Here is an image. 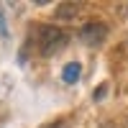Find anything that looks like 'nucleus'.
<instances>
[{
	"instance_id": "nucleus-1",
	"label": "nucleus",
	"mask_w": 128,
	"mask_h": 128,
	"mask_svg": "<svg viewBox=\"0 0 128 128\" xmlns=\"http://www.w3.org/2000/svg\"><path fill=\"white\" fill-rule=\"evenodd\" d=\"M67 41H69V36L59 26H38V49L44 56L56 54L59 49L67 46Z\"/></svg>"
},
{
	"instance_id": "nucleus-2",
	"label": "nucleus",
	"mask_w": 128,
	"mask_h": 128,
	"mask_svg": "<svg viewBox=\"0 0 128 128\" xmlns=\"http://www.w3.org/2000/svg\"><path fill=\"white\" fill-rule=\"evenodd\" d=\"M105 36H108V26H105L102 20H90V23H84L80 28V38L87 46H100L105 41Z\"/></svg>"
},
{
	"instance_id": "nucleus-3",
	"label": "nucleus",
	"mask_w": 128,
	"mask_h": 128,
	"mask_svg": "<svg viewBox=\"0 0 128 128\" xmlns=\"http://www.w3.org/2000/svg\"><path fill=\"white\" fill-rule=\"evenodd\" d=\"M80 10H82V3H59V8L54 10V16L59 20H72V18L80 16Z\"/></svg>"
},
{
	"instance_id": "nucleus-4",
	"label": "nucleus",
	"mask_w": 128,
	"mask_h": 128,
	"mask_svg": "<svg viewBox=\"0 0 128 128\" xmlns=\"http://www.w3.org/2000/svg\"><path fill=\"white\" fill-rule=\"evenodd\" d=\"M80 74H82V67H80L77 62H69L67 67H64V72H62V80L67 82V84H74V82L80 80Z\"/></svg>"
},
{
	"instance_id": "nucleus-5",
	"label": "nucleus",
	"mask_w": 128,
	"mask_h": 128,
	"mask_svg": "<svg viewBox=\"0 0 128 128\" xmlns=\"http://www.w3.org/2000/svg\"><path fill=\"white\" fill-rule=\"evenodd\" d=\"M0 36H8V28H5V23H3V10H0Z\"/></svg>"
}]
</instances>
